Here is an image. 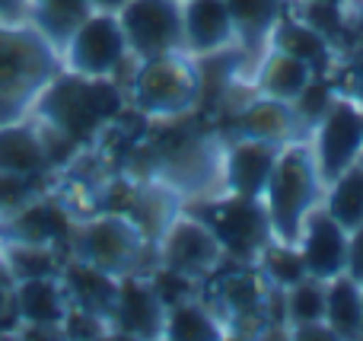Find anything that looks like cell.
Segmentation results:
<instances>
[{
  "label": "cell",
  "instance_id": "1",
  "mask_svg": "<svg viewBox=\"0 0 363 341\" xmlns=\"http://www.w3.org/2000/svg\"><path fill=\"white\" fill-rule=\"evenodd\" d=\"M134 176L160 179L185 204L223 195V134L188 131L169 121L166 138L147 144V160Z\"/></svg>",
  "mask_w": 363,
  "mask_h": 341
},
{
  "label": "cell",
  "instance_id": "2",
  "mask_svg": "<svg viewBox=\"0 0 363 341\" xmlns=\"http://www.w3.org/2000/svg\"><path fill=\"white\" fill-rule=\"evenodd\" d=\"M125 108H128V93L125 86H118L115 77L86 80V77H77L70 70H61L42 89L29 118L42 121V125L74 138L80 147H86L115 118H121Z\"/></svg>",
  "mask_w": 363,
  "mask_h": 341
},
{
  "label": "cell",
  "instance_id": "3",
  "mask_svg": "<svg viewBox=\"0 0 363 341\" xmlns=\"http://www.w3.org/2000/svg\"><path fill=\"white\" fill-rule=\"evenodd\" d=\"M64 70L61 51L29 19L0 23V125L32 115L42 89Z\"/></svg>",
  "mask_w": 363,
  "mask_h": 341
},
{
  "label": "cell",
  "instance_id": "4",
  "mask_svg": "<svg viewBox=\"0 0 363 341\" xmlns=\"http://www.w3.org/2000/svg\"><path fill=\"white\" fill-rule=\"evenodd\" d=\"M67 259H77L108 278L147 274L157 268V246L121 211H96L77 217L64 240Z\"/></svg>",
  "mask_w": 363,
  "mask_h": 341
},
{
  "label": "cell",
  "instance_id": "5",
  "mask_svg": "<svg viewBox=\"0 0 363 341\" xmlns=\"http://www.w3.org/2000/svg\"><path fill=\"white\" fill-rule=\"evenodd\" d=\"M128 108L144 115L150 125L188 121L201 106V67L198 57L176 51L131 64L128 77Z\"/></svg>",
  "mask_w": 363,
  "mask_h": 341
},
{
  "label": "cell",
  "instance_id": "6",
  "mask_svg": "<svg viewBox=\"0 0 363 341\" xmlns=\"http://www.w3.org/2000/svg\"><path fill=\"white\" fill-rule=\"evenodd\" d=\"M322 198H325V182L319 176L309 140L284 144L262 195L264 214L271 223V240L296 246L303 223L322 204Z\"/></svg>",
  "mask_w": 363,
  "mask_h": 341
},
{
  "label": "cell",
  "instance_id": "7",
  "mask_svg": "<svg viewBox=\"0 0 363 341\" xmlns=\"http://www.w3.org/2000/svg\"><path fill=\"white\" fill-rule=\"evenodd\" d=\"M185 211L211 227V233L223 246L226 259L239 262V265H255L258 255L271 242V223L262 198H239L223 191L217 198L188 201Z\"/></svg>",
  "mask_w": 363,
  "mask_h": 341
},
{
  "label": "cell",
  "instance_id": "8",
  "mask_svg": "<svg viewBox=\"0 0 363 341\" xmlns=\"http://www.w3.org/2000/svg\"><path fill=\"white\" fill-rule=\"evenodd\" d=\"M61 64L64 70L86 77V80H102V77L118 80L121 70H128L134 64L118 23V13L89 10L83 16V23L67 35V42L61 45Z\"/></svg>",
  "mask_w": 363,
  "mask_h": 341
},
{
  "label": "cell",
  "instance_id": "9",
  "mask_svg": "<svg viewBox=\"0 0 363 341\" xmlns=\"http://www.w3.org/2000/svg\"><path fill=\"white\" fill-rule=\"evenodd\" d=\"M182 10L185 0H128L118 6V23L134 61L182 51Z\"/></svg>",
  "mask_w": 363,
  "mask_h": 341
},
{
  "label": "cell",
  "instance_id": "10",
  "mask_svg": "<svg viewBox=\"0 0 363 341\" xmlns=\"http://www.w3.org/2000/svg\"><path fill=\"white\" fill-rule=\"evenodd\" d=\"M226 262L230 259H226L220 240L211 233V227L194 214H188L185 208L157 240V265L185 274L191 281H201V284L211 274H217Z\"/></svg>",
  "mask_w": 363,
  "mask_h": 341
},
{
  "label": "cell",
  "instance_id": "11",
  "mask_svg": "<svg viewBox=\"0 0 363 341\" xmlns=\"http://www.w3.org/2000/svg\"><path fill=\"white\" fill-rule=\"evenodd\" d=\"M315 166H319L322 182H332L351 166H357L363 150V108L354 99L335 96L328 112L319 118V125L309 134Z\"/></svg>",
  "mask_w": 363,
  "mask_h": 341
},
{
  "label": "cell",
  "instance_id": "12",
  "mask_svg": "<svg viewBox=\"0 0 363 341\" xmlns=\"http://www.w3.org/2000/svg\"><path fill=\"white\" fill-rule=\"evenodd\" d=\"M223 138H245V140H264V144H294V140H309V128L296 115L290 102L268 99L252 89V99L242 102L230 115L226 128H220Z\"/></svg>",
  "mask_w": 363,
  "mask_h": 341
},
{
  "label": "cell",
  "instance_id": "13",
  "mask_svg": "<svg viewBox=\"0 0 363 341\" xmlns=\"http://www.w3.org/2000/svg\"><path fill=\"white\" fill-rule=\"evenodd\" d=\"M19 329L26 338H64L61 323L70 310V297L61 274H42V278L13 281Z\"/></svg>",
  "mask_w": 363,
  "mask_h": 341
},
{
  "label": "cell",
  "instance_id": "14",
  "mask_svg": "<svg viewBox=\"0 0 363 341\" xmlns=\"http://www.w3.org/2000/svg\"><path fill=\"white\" fill-rule=\"evenodd\" d=\"M74 211L51 195H35L0 220V242H32V246H61L74 227Z\"/></svg>",
  "mask_w": 363,
  "mask_h": 341
},
{
  "label": "cell",
  "instance_id": "15",
  "mask_svg": "<svg viewBox=\"0 0 363 341\" xmlns=\"http://www.w3.org/2000/svg\"><path fill=\"white\" fill-rule=\"evenodd\" d=\"M166 303L153 291L147 274H128L118 278V297L112 313V335L121 338H163Z\"/></svg>",
  "mask_w": 363,
  "mask_h": 341
},
{
  "label": "cell",
  "instance_id": "16",
  "mask_svg": "<svg viewBox=\"0 0 363 341\" xmlns=\"http://www.w3.org/2000/svg\"><path fill=\"white\" fill-rule=\"evenodd\" d=\"M300 259L306 265V274L315 281H332L345 274L347 265V230L338 227L325 208H315L303 223V233L296 240Z\"/></svg>",
  "mask_w": 363,
  "mask_h": 341
},
{
  "label": "cell",
  "instance_id": "17",
  "mask_svg": "<svg viewBox=\"0 0 363 341\" xmlns=\"http://www.w3.org/2000/svg\"><path fill=\"white\" fill-rule=\"evenodd\" d=\"M281 147L264 140L223 138V189L226 195L239 198H262L268 176Z\"/></svg>",
  "mask_w": 363,
  "mask_h": 341
},
{
  "label": "cell",
  "instance_id": "18",
  "mask_svg": "<svg viewBox=\"0 0 363 341\" xmlns=\"http://www.w3.org/2000/svg\"><path fill=\"white\" fill-rule=\"evenodd\" d=\"M226 6L236 29V48L242 55L245 77L252 83V74L271 48V35L287 10V0H226Z\"/></svg>",
  "mask_w": 363,
  "mask_h": 341
},
{
  "label": "cell",
  "instance_id": "19",
  "mask_svg": "<svg viewBox=\"0 0 363 341\" xmlns=\"http://www.w3.org/2000/svg\"><path fill=\"white\" fill-rule=\"evenodd\" d=\"M182 51L191 57H207L236 48V29L226 0H185L182 10Z\"/></svg>",
  "mask_w": 363,
  "mask_h": 341
},
{
  "label": "cell",
  "instance_id": "20",
  "mask_svg": "<svg viewBox=\"0 0 363 341\" xmlns=\"http://www.w3.org/2000/svg\"><path fill=\"white\" fill-rule=\"evenodd\" d=\"M0 172L23 179H45L55 172L35 118L0 125Z\"/></svg>",
  "mask_w": 363,
  "mask_h": 341
},
{
  "label": "cell",
  "instance_id": "21",
  "mask_svg": "<svg viewBox=\"0 0 363 341\" xmlns=\"http://www.w3.org/2000/svg\"><path fill=\"white\" fill-rule=\"evenodd\" d=\"M313 77L315 70L306 61H300V57L287 55L281 48H268V55L262 57V64L252 74V89L258 96H268V99L294 102Z\"/></svg>",
  "mask_w": 363,
  "mask_h": 341
},
{
  "label": "cell",
  "instance_id": "22",
  "mask_svg": "<svg viewBox=\"0 0 363 341\" xmlns=\"http://www.w3.org/2000/svg\"><path fill=\"white\" fill-rule=\"evenodd\" d=\"M163 338L169 341H217L226 338V323L204 297L172 303L166 310Z\"/></svg>",
  "mask_w": 363,
  "mask_h": 341
},
{
  "label": "cell",
  "instance_id": "23",
  "mask_svg": "<svg viewBox=\"0 0 363 341\" xmlns=\"http://www.w3.org/2000/svg\"><path fill=\"white\" fill-rule=\"evenodd\" d=\"M271 48L287 51V55L306 61L315 74H322V70L328 67V51H332V42H328L315 26H309L306 19H296V16L290 19L287 10H284V16L277 19V26H274V35H271Z\"/></svg>",
  "mask_w": 363,
  "mask_h": 341
},
{
  "label": "cell",
  "instance_id": "24",
  "mask_svg": "<svg viewBox=\"0 0 363 341\" xmlns=\"http://www.w3.org/2000/svg\"><path fill=\"white\" fill-rule=\"evenodd\" d=\"M360 303L363 287L347 274L325 281V325L335 332V338L357 341L360 338Z\"/></svg>",
  "mask_w": 363,
  "mask_h": 341
},
{
  "label": "cell",
  "instance_id": "25",
  "mask_svg": "<svg viewBox=\"0 0 363 341\" xmlns=\"http://www.w3.org/2000/svg\"><path fill=\"white\" fill-rule=\"evenodd\" d=\"M322 208L347 233L360 227L363 223V169L360 166H351L347 172H341L338 179H332L325 185Z\"/></svg>",
  "mask_w": 363,
  "mask_h": 341
},
{
  "label": "cell",
  "instance_id": "26",
  "mask_svg": "<svg viewBox=\"0 0 363 341\" xmlns=\"http://www.w3.org/2000/svg\"><path fill=\"white\" fill-rule=\"evenodd\" d=\"M0 255L13 281L61 274L64 259H67L61 246H32V242H0Z\"/></svg>",
  "mask_w": 363,
  "mask_h": 341
},
{
  "label": "cell",
  "instance_id": "27",
  "mask_svg": "<svg viewBox=\"0 0 363 341\" xmlns=\"http://www.w3.org/2000/svg\"><path fill=\"white\" fill-rule=\"evenodd\" d=\"M89 10H93L89 0H32L29 23L38 26L61 51V45L67 42V35L83 23Z\"/></svg>",
  "mask_w": 363,
  "mask_h": 341
},
{
  "label": "cell",
  "instance_id": "28",
  "mask_svg": "<svg viewBox=\"0 0 363 341\" xmlns=\"http://www.w3.org/2000/svg\"><path fill=\"white\" fill-rule=\"evenodd\" d=\"M284 329H300L309 323H325V281L303 278L281 294Z\"/></svg>",
  "mask_w": 363,
  "mask_h": 341
},
{
  "label": "cell",
  "instance_id": "29",
  "mask_svg": "<svg viewBox=\"0 0 363 341\" xmlns=\"http://www.w3.org/2000/svg\"><path fill=\"white\" fill-rule=\"evenodd\" d=\"M255 265H258V272L264 274V281H268L271 287H277V291H287L296 281L309 278L306 265H303V259H300V249L284 246V242H274V240L264 246V252L258 255Z\"/></svg>",
  "mask_w": 363,
  "mask_h": 341
},
{
  "label": "cell",
  "instance_id": "30",
  "mask_svg": "<svg viewBox=\"0 0 363 341\" xmlns=\"http://www.w3.org/2000/svg\"><path fill=\"white\" fill-rule=\"evenodd\" d=\"M335 96H338V93H335V89H332V83H328V80H322V77L315 74L313 80L306 83V89H303V93L296 96L294 102H290V106L296 108V115H300V118H303V125L309 128V134H313V128L319 125V118H322V115L328 112V106H332V102H335Z\"/></svg>",
  "mask_w": 363,
  "mask_h": 341
},
{
  "label": "cell",
  "instance_id": "31",
  "mask_svg": "<svg viewBox=\"0 0 363 341\" xmlns=\"http://www.w3.org/2000/svg\"><path fill=\"white\" fill-rule=\"evenodd\" d=\"M45 179H23V176H4L0 172V220L10 211H16L19 204H26L29 198L42 195Z\"/></svg>",
  "mask_w": 363,
  "mask_h": 341
},
{
  "label": "cell",
  "instance_id": "32",
  "mask_svg": "<svg viewBox=\"0 0 363 341\" xmlns=\"http://www.w3.org/2000/svg\"><path fill=\"white\" fill-rule=\"evenodd\" d=\"M345 274H347V278H354L363 287V223L357 230H351V233H347V265H345Z\"/></svg>",
  "mask_w": 363,
  "mask_h": 341
},
{
  "label": "cell",
  "instance_id": "33",
  "mask_svg": "<svg viewBox=\"0 0 363 341\" xmlns=\"http://www.w3.org/2000/svg\"><path fill=\"white\" fill-rule=\"evenodd\" d=\"M32 0H0V23H23L29 19Z\"/></svg>",
  "mask_w": 363,
  "mask_h": 341
},
{
  "label": "cell",
  "instance_id": "34",
  "mask_svg": "<svg viewBox=\"0 0 363 341\" xmlns=\"http://www.w3.org/2000/svg\"><path fill=\"white\" fill-rule=\"evenodd\" d=\"M89 4H93V10H112V13H118V6L128 4V0H89Z\"/></svg>",
  "mask_w": 363,
  "mask_h": 341
},
{
  "label": "cell",
  "instance_id": "35",
  "mask_svg": "<svg viewBox=\"0 0 363 341\" xmlns=\"http://www.w3.org/2000/svg\"><path fill=\"white\" fill-rule=\"evenodd\" d=\"M10 287H13V278H10V272H6L4 255H0V291H10Z\"/></svg>",
  "mask_w": 363,
  "mask_h": 341
},
{
  "label": "cell",
  "instance_id": "36",
  "mask_svg": "<svg viewBox=\"0 0 363 341\" xmlns=\"http://www.w3.org/2000/svg\"><path fill=\"white\" fill-rule=\"evenodd\" d=\"M300 4H335V0H300Z\"/></svg>",
  "mask_w": 363,
  "mask_h": 341
},
{
  "label": "cell",
  "instance_id": "37",
  "mask_svg": "<svg viewBox=\"0 0 363 341\" xmlns=\"http://www.w3.org/2000/svg\"><path fill=\"white\" fill-rule=\"evenodd\" d=\"M360 338H363V303H360Z\"/></svg>",
  "mask_w": 363,
  "mask_h": 341
},
{
  "label": "cell",
  "instance_id": "38",
  "mask_svg": "<svg viewBox=\"0 0 363 341\" xmlns=\"http://www.w3.org/2000/svg\"><path fill=\"white\" fill-rule=\"evenodd\" d=\"M357 166H360V169H363V150H360V157H357Z\"/></svg>",
  "mask_w": 363,
  "mask_h": 341
}]
</instances>
